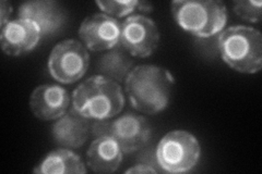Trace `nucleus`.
<instances>
[{"label": "nucleus", "mask_w": 262, "mask_h": 174, "mask_svg": "<svg viewBox=\"0 0 262 174\" xmlns=\"http://www.w3.org/2000/svg\"><path fill=\"white\" fill-rule=\"evenodd\" d=\"M12 6L8 2H2L0 3V13H2V27L6 26L9 22L10 16L12 14Z\"/></svg>", "instance_id": "6ab92c4d"}, {"label": "nucleus", "mask_w": 262, "mask_h": 174, "mask_svg": "<svg viewBox=\"0 0 262 174\" xmlns=\"http://www.w3.org/2000/svg\"><path fill=\"white\" fill-rule=\"evenodd\" d=\"M130 56L120 45H117L98 59L96 68L101 76L117 83L122 82L133 70L134 61Z\"/></svg>", "instance_id": "dca6fc26"}, {"label": "nucleus", "mask_w": 262, "mask_h": 174, "mask_svg": "<svg viewBox=\"0 0 262 174\" xmlns=\"http://www.w3.org/2000/svg\"><path fill=\"white\" fill-rule=\"evenodd\" d=\"M171 13L180 28L201 38L217 34L227 22L226 7L217 0H175Z\"/></svg>", "instance_id": "20e7f679"}, {"label": "nucleus", "mask_w": 262, "mask_h": 174, "mask_svg": "<svg viewBox=\"0 0 262 174\" xmlns=\"http://www.w3.org/2000/svg\"><path fill=\"white\" fill-rule=\"evenodd\" d=\"M137 9L143 12H151L153 10V6L151 3H147V2H138Z\"/></svg>", "instance_id": "412c9836"}, {"label": "nucleus", "mask_w": 262, "mask_h": 174, "mask_svg": "<svg viewBox=\"0 0 262 174\" xmlns=\"http://www.w3.org/2000/svg\"><path fill=\"white\" fill-rule=\"evenodd\" d=\"M89 119L72 109L57 120L52 128L55 143L63 148H80L89 137Z\"/></svg>", "instance_id": "4468645a"}, {"label": "nucleus", "mask_w": 262, "mask_h": 174, "mask_svg": "<svg viewBox=\"0 0 262 174\" xmlns=\"http://www.w3.org/2000/svg\"><path fill=\"white\" fill-rule=\"evenodd\" d=\"M124 106L125 96L119 83L101 74L90 77L72 93V109L86 119H112Z\"/></svg>", "instance_id": "f03ea898"}, {"label": "nucleus", "mask_w": 262, "mask_h": 174, "mask_svg": "<svg viewBox=\"0 0 262 174\" xmlns=\"http://www.w3.org/2000/svg\"><path fill=\"white\" fill-rule=\"evenodd\" d=\"M90 64L88 48L76 39H64L49 55L48 70L61 84H72L83 78Z\"/></svg>", "instance_id": "423d86ee"}, {"label": "nucleus", "mask_w": 262, "mask_h": 174, "mask_svg": "<svg viewBox=\"0 0 262 174\" xmlns=\"http://www.w3.org/2000/svg\"><path fill=\"white\" fill-rule=\"evenodd\" d=\"M201 156V148L194 135L184 130H175L160 140L157 159L168 173H184L193 169Z\"/></svg>", "instance_id": "39448f33"}, {"label": "nucleus", "mask_w": 262, "mask_h": 174, "mask_svg": "<svg viewBox=\"0 0 262 174\" xmlns=\"http://www.w3.org/2000/svg\"><path fill=\"white\" fill-rule=\"evenodd\" d=\"M174 77L153 64L137 65L127 76L125 88L131 106L139 112L157 114L168 106Z\"/></svg>", "instance_id": "f257e3e1"}, {"label": "nucleus", "mask_w": 262, "mask_h": 174, "mask_svg": "<svg viewBox=\"0 0 262 174\" xmlns=\"http://www.w3.org/2000/svg\"><path fill=\"white\" fill-rule=\"evenodd\" d=\"M42 38L37 24L27 19H15L2 27L0 45L3 52L12 57H18L32 52Z\"/></svg>", "instance_id": "9d476101"}, {"label": "nucleus", "mask_w": 262, "mask_h": 174, "mask_svg": "<svg viewBox=\"0 0 262 174\" xmlns=\"http://www.w3.org/2000/svg\"><path fill=\"white\" fill-rule=\"evenodd\" d=\"M122 154L118 143L112 136H98L88 149L86 164L94 173H114L120 167Z\"/></svg>", "instance_id": "ddd939ff"}, {"label": "nucleus", "mask_w": 262, "mask_h": 174, "mask_svg": "<svg viewBox=\"0 0 262 174\" xmlns=\"http://www.w3.org/2000/svg\"><path fill=\"white\" fill-rule=\"evenodd\" d=\"M33 172L35 174H84L86 168L79 155L62 147L49 153Z\"/></svg>", "instance_id": "2eb2a0df"}, {"label": "nucleus", "mask_w": 262, "mask_h": 174, "mask_svg": "<svg viewBox=\"0 0 262 174\" xmlns=\"http://www.w3.org/2000/svg\"><path fill=\"white\" fill-rule=\"evenodd\" d=\"M261 2L255 0H236L233 3V10L237 16L244 21L250 23H258L261 20Z\"/></svg>", "instance_id": "a211bd4d"}, {"label": "nucleus", "mask_w": 262, "mask_h": 174, "mask_svg": "<svg viewBox=\"0 0 262 174\" xmlns=\"http://www.w3.org/2000/svg\"><path fill=\"white\" fill-rule=\"evenodd\" d=\"M121 23L105 13L89 15L81 23L79 36L91 52L111 51L119 45Z\"/></svg>", "instance_id": "6e6552de"}, {"label": "nucleus", "mask_w": 262, "mask_h": 174, "mask_svg": "<svg viewBox=\"0 0 262 174\" xmlns=\"http://www.w3.org/2000/svg\"><path fill=\"white\" fill-rule=\"evenodd\" d=\"M157 172V170H155L154 168H152L151 165H147V164H136L134 165L133 168L128 169L125 173L126 174H130V173H137V174H145V173H155Z\"/></svg>", "instance_id": "aec40b11"}, {"label": "nucleus", "mask_w": 262, "mask_h": 174, "mask_svg": "<svg viewBox=\"0 0 262 174\" xmlns=\"http://www.w3.org/2000/svg\"><path fill=\"white\" fill-rule=\"evenodd\" d=\"M160 43V31L155 22L144 15H131L121 23L119 45L131 56L150 57Z\"/></svg>", "instance_id": "0eeeda50"}, {"label": "nucleus", "mask_w": 262, "mask_h": 174, "mask_svg": "<svg viewBox=\"0 0 262 174\" xmlns=\"http://www.w3.org/2000/svg\"><path fill=\"white\" fill-rule=\"evenodd\" d=\"M223 61L233 70L255 74L262 69V35L255 28L234 26L219 36Z\"/></svg>", "instance_id": "7ed1b4c3"}, {"label": "nucleus", "mask_w": 262, "mask_h": 174, "mask_svg": "<svg viewBox=\"0 0 262 174\" xmlns=\"http://www.w3.org/2000/svg\"><path fill=\"white\" fill-rule=\"evenodd\" d=\"M96 5L100 9L110 16L122 18L137 9V0H98Z\"/></svg>", "instance_id": "f3484780"}, {"label": "nucleus", "mask_w": 262, "mask_h": 174, "mask_svg": "<svg viewBox=\"0 0 262 174\" xmlns=\"http://www.w3.org/2000/svg\"><path fill=\"white\" fill-rule=\"evenodd\" d=\"M19 18L34 22L42 32V36H48L55 34L63 27L66 12L57 2L35 0L20 6Z\"/></svg>", "instance_id": "f8f14e48"}, {"label": "nucleus", "mask_w": 262, "mask_h": 174, "mask_svg": "<svg viewBox=\"0 0 262 174\" xmlns=\"http://www.w3.org/2000/svg\"><path fill=\"white\" fill-rule=\"evenodd\" d=\"M107 135L116 140L122 153L133 154L147 144L152 131L142 115L126 113L110 123Z\"/></svg>", "instance_id": "1a4fd4ad"}, {"label": "nucleus", "mask_w": 262, "mask_h": 174, "mask_svg": "<svg viewBox=\"0 0 262 174\" xmlns=\"http://www.w3.org/2000/svg\"><path fill=\"white\" fill-rule=\"evenodd\" d=\"M70 101V95L63 87L55 84H43L32 92L30 108L39 120L54 121L67 113Z\"/></svg>", "instance_id": "9b49d317"}]
</instances>
